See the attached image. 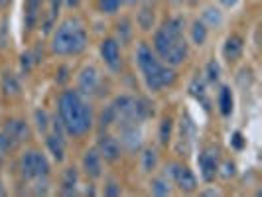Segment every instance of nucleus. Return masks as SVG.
<instances>
[{"mask_svg": "<svg viewBox=\"0 0 262 197\" xmlns=\"http://www.w3.org/2000/svg\"><path fill=\"white\" fill-rule=\"evenodd\" d=\"M57 117L61 120L67 136H85L93 128V111L85 97L77 89H67L57 99Z\"/></svg>", "mask_w": 262, "mask_h": 197, "instance_id": "nucleus-1", "label": "nucleus"}, {"mask_svg": "<svg viewBox=\"0 0 262 197\" xmlns=\"http://www.w3.org/2000/svg\"><path fill=\"white\" fill-rule=\"evenodd\" d=\"M136 63L142 71V77L148 87V91L160 93L164 87H171L176 83V71L173 67L166 65L160 61L156 53L152 52V48L148 43H140L136 50Z\"/></svg>", "mask_w": 262, "mask_h": 197, "instance_id": "nucleus-2", "label": "nucleus"}, {"mask_svg": "<svg viewBox=\"0 0 262 197\" xmlns=\"http://www.w3.org/2000/svg\"><path fill=\"white\" fill-rule=\"evenodd\" d=\"M89 46V34L77 18H67L53 30L50 48L55 55H79Z\"/></svg>", "mask_w": 262, "mask_h": 197, "instance_id": "nucleus-3", "label": "nucleus"}, {"mask_svg": "<svg viewBox=\"0 0 262 197\" xmlns=\"http://www.w3.org/2000/svg\"><path fill=\"white\" fill-rule=\"evenodd\" d=\"M20 173L24 180H36V178H48L50 176V162L46 154L38 150H26L20 156Z\"/></svg>", "mask_w": 262, "mask_h": 197, "instance_id": "nucleus-4", "label": "nucleus"}, {"mask_svg": "<svg viewBox=\"0 0 262 197\" xmlns=\"http://www.w3.org/2000/svg\"><path fill=\"white\" fill-rule=\"evenodd\" d=\"M166 170H168V180H171V182L178 185L184 193H193V191L197 189V178L189 168H185V166H182V164L171 162Z\"/></svg>", "mask_w": 262, "mask_h": 197, "instance_id": "nucleus-5", "label": "nucleus"}, {"mask_svg": "<svg viewBox=\"0 0 262 197\" xmlns=\"http://www.w3.org/2000/svg\"><path fill=\"white\" fill-rule=\"evenodd\" d=\"M77 91L83 97H97L101 91V73L95 65H85L77 75Z\"/></svg>", "mask_w": 262, "mask_h": 197, "instance_id": "nucleus-6", "label": "nucleus"}, {"mask_svg": "<svg viewBox=\"0 0 262 197\" xmlns=\"http://www.w3.org/2000/svg\"><path fill=\"white\" fill-rule=\"evenodd\" d=\"M101 57L105 61V65L111 71H118L122 65V55H120V43L115 38H105L99 46Z\"/></svg>", "mask_w": 262, "mask_h": 197, "instance_id": "nucleus-7", "label": "nucleus"}, {"mask_svg": "<svg viewBox=\"0 0 262 197\" xmlns=\"http://www.w3.org/2000/svg\"><path fill=\"white\" fill-rule=\"evenodd\" d=\"M97 152H99V156L103 158L105 162L115 164L122 156V146L118 142V138L111 136V134H103L99 138V142H97Z\"/></svg>", "mask_w": 262, "mask_h": 197, "instance_id": "nucleus-8", "label": "nucleus"}, {"mask_svg": "<svg viewBox=\"0 0 262 197\" xmlns=\"http://www.w3.org/2000/svg\"><path fill=\"white\" fill-rule=\"evenodd\" d=\"M197 164H199V173H201L203 182H205V184L215 182L217 170H219L217 154H213V152H209V150H205V152H201V154L197 156Z\"/></svg>", "mask_w": 262, "mask_h": 197, "instance_id": "nucleus-9", "label": "nucleus"}, {"mask_svg": "<svg viewBox=\"0 0 262 197\" xmlns=\"http://www.w3.org/2000/svg\"><path fill=\"white\" fill-rule=\"evenodd\" d=\"M120 128V146L122 150H128V152H136L140 150L142 146V132L138 128V124H124V126H118Z\"/></svg>", "mask_w": 262, "mask_h": 197, "instance_id": "nucleus-10", "label": "nucleus"}, {"mask_svg": "<svg viewBox=\"0 0 262 197\" xmlns=\"http://www.w3.org/2000/svg\"><path fill=\"white\" fill-rule=\"evenodd\" d=\"M4 134L8 136V140L12 142L14 148H18V146L22 144V142H26L28 140V124L24 120H8L6 124H4Z\"/></svg>", "mask_w": 262, "mask_h": 197, "instance_id": "nucleus-11", "label": "nucleus"}, {"mask_svg": "<svg viewBox=\"0 0 262 197\" xmlns=\"http://www.w3.org/2000/svg\"><path fill=\"white\" fill-rule=\"evenodd\" d=\"M83 171L87 173V178L97 180L103 176V158L99 156L97 148H89L83 154Z\"/></svg>", "mask_w": 262, "mask_h": 197, "instance_id": "nucleus-12", "label": "nucleus"}, {"mask_svg": "<svg viewBox=\"0 0 262 197\" xmlns=\"http://www.w3.org/2000/svg\"><path fill=\"white\" fill-rule=\"evenodd\" d=\"M243 50H245V39L241 38L238 34L227 36V39H225L223 43V57L229 63H235L236 59H241Z\"/></svg>", "mask_w": 262, "mask_h": 197, "instance_id": "nucleus-13", "label": "nucleus"}, {"mask_svg": "<svg viewBox=\"0 0 262 197\" xmlns=\"http://www.w3.org/2000/svg\"><path fill=\"white\" fill-rule=\"evenodd\" d=\"M46 148L57 164H61L66 160V138H59L57 134H48L46 136Z\"/></svg>", "mask_w": 262, "mask_h": 197, "instance_id": "nucleus-14", "label": "nucleus"}, {"mask_svg": "<svg viewBox=\"0 0 262 197\" xmlns=\"http://www.w3.org/2000/svg\"><path fill=\"white\" fill-rule=\"evenodd\" d=\"M77 185H79L77 168H66L63 176H61L59 193H61V195H75V193H77Z\"/></svg>", "mask_w": 262, "mask_h": 197, "instance_id": "nucleus-15", "label": "nucleus"}, {"mask_svg": "<svg viewBox=\"0 0 262 197\" xmlns=\"http://www.w3.org/2000/svg\"><path fill=\"white\" fill-rule=\"evenodd\" d=\"M0 89H2V93H4L6 97H18L20 91H22L18 77H16L14 73H10V71H4V73H2V79H0Z\"/></svg>", "mask_w": 262, "mask_h": 197, "instance_id": "nucleus-16", "label": "nucleus"}, {"mask_svg": "<svg viewBox=\"0 0 262 197\" xmlns=\"http://www.w3.org/2000/svg\"><path fill=\"white\" fill-rule=\"evenodd\" d=\"M154 20H156V14H154V6L152 4H142L140 6V12L136 16V24L142 32H150L154 28Z\"/></svg>", "mask_w": 262, "mask_h": 197, "instance_id": "nucleus-17", "label": "nucleus"}, {"mask_svg": "<svg viewBox=\"0 0 262 197\" xmlns=\"http://www.w3.org/2000/svg\"><path fill=\"white\" fill-rule=\"evenodd\" d=\"M233 105H235V101H233L231 87L223 85V87L219 89V93H217V106H219V113H221L223 117H231V113H233Z\"/></svg>", "mask_w": 262, "mask_h": 197, "instance_id": "nucleus-18", "label": "nucleus"}, {"mask_svg": "<svg viewBox=\"0 0 262 197\" xmlns=\"http://www.w3.org/2000/svg\"><path fill=\"white\" fill-rule=\"evenodd\" d=\"M189 93H191V97H195L197 101L203 105L205 111H209L211 101H209V97H207V89H205V81H203V79H199V77L193 79L191 85H189Z\"/></svg>", "mask_w": 262, "mask_h": 197, "instance_id": "nucleus-19", "label": "nucleus"}, {"mask_svg": "<svg viewBox=\"0 0 262 197\" xmlns=\"http://www.w3.org/2000/svg\"><path fill=\"white\" fill-rule=\"evenodd\" d=\"M193 138H195V124L185 115V117H182V124H180V144H184L187 150L193 142Z\"/></svg>", "mask_w": 262, "mask_h": 197, "instance_id": "nucleus-20", "label": "nucleus"}, {"mask_svg": "<svg viewBox=\"0 0 262 197\" xmlns=\"http://www.w3.org/2000/svg\"><path fill=\"white\" fill-rule=\"evenodd\" d=\"M132 34H134V30H132L130 18L122 16V18L117 22V38H115V39H117L120 46H126V43H130Z\"/></svg>", "mask_w": 262, "mask_h": 197, "instance_id": "nucleus-21", "label": "nucleus"}, {"mask_svg": "<svg viewBox=\"0 0 262 197\" xmlns=\"http://www.w3.org/2000/svg\"><path fill=\"white\" fill-rule=\"evenodd\" d=\"M41 2H43V0H26V28L28 30H32V28L38 24Z\"/></svg>", "mask_w": 262, "mask_h": 197, "instance_id": "nucleus-22", "label": "nucleus"}, {"mask_svg": "<svg viewBox=\"0 0 262 197\" xmlns=\"http://www.w3.org/2000/svg\"><path fill=\"white\" fill-rule=\"evenodd\" d=\"M201 22L207 28H219L223 24V12L219 8H205L203 16H201Z\"/></svg>", "mask_w": 262, "mask_h": 197, "instance_id": "nucleus-23", "label": "nucleus"}, {"mask_svg": "<svg viewBox=\"0 0 262 197\" xmlns=\"http://www.w3.org/2000/svg\"><path fill=\"white\" fill-rule=\"evenodd\" d=\"M171 134H173V120L171 117H164L160 122V130H158V138H160V144L168 146L171 142Z\"/></svg>", "mask_w": 262, "mask_h": 197, "instance_id": "nucleus-24", "label": "nucleus"}, {"mask_svg": "<svg viewBox=\"0 0 262 197\" xmlns=\"http://www.w3.org/2000/svg\"><path fill=\"white\" fill-rule=\"evenodd\" d=\"M207 36H209V28L205 26L201 20H195L191 24V41L195 46H203L207 41Z\"/></svg>", "mask_w": 262, "mask_h": 197, "instance_id": "nucleus-25", "label": "nucleus"}, {"mask_svg": "<svg viewBox=\"0 0 262 197\" xmlns=\"http://www.w3.org/2000/svg\"><path fill=\"white\" fill-rule=\"evenodd\" d=\"M156 166H158L156 150H152V148H146L144 152L140 154V168H142V171L150 173V171L156 170Z\"/></svg>", "mask_w": 262, "mask_h": 197, "instance_id": "nucleus-26", "label": "nucleus"}, {"mask_svg": "<svg viewBox=\"0 0 262 197\" xmlns=\"http://www.w3.org/2000/svg\"><path fill=\"white\" fill-rule=\"evenodd\" d=\"M122 6H124V0H97V8H99V12L106 14V16L117 14Z\"/></svg>", "mask_w": 262, "mask_h": 197, "instance_id": "nucleus-27", "label": "nucleus"}, {"mask_svg": "<svg viewBox=\"0 0 262 197\" xmlns=\"http://www.w3.org/2000/svg\"><path fill=\"white\" fill-rule=\"evenodd\" d=\"M150 191L154 195H170L171 187H170V180L168 178H154L150 182Z\"/></svg>", "mask_w": 262, "mask_h": 197, "instance_id": "nucleus-28", "label": "nucleus"}, {"mask_svg": "<svg viewBox=\"0 0 262 197\" xmlns=\"http://www.w3.org/2000/svg\"><path fill=\"white\" fill-rule=\"evenodd\" d=\"M162 28H166L171 36H184V28H185V20L180 18V16H173V18H168Z\"/></svg>", "mask_w": 262, "mask_h": 197, "instance_id": "nucleus-29", "label": "nucleus"}, {"mask_svg": "<svg viewBox=\"0 0 262 197\" xmlns=\"http://www.w3.org/2000/svg\"><path fill=\"white\" fill-rule=\"evenodd\" d=\"M219 77H221V67L215 59H211L209 63L205 65V79H207V83L215 85L219 81Z\"/></svg>", "mask_w": 262, "mask_h": 197, "instance_id": "nucleus-30", "label": "nucleus"}, {"mask_svg": "<svg viewBox=\"0 0 262 197\" xmlns=\"http://www.w3.org/2000/svg\"><path fill=\"white\" fill-rule=\"evenodd\" d=\"M99 122H101V126H103V128L113 126V124L117 122V111H115V106H113V105L106 106L105 111L101 113V120H99Z\"/></svg>", "mask_w": 262, "mask_h": 197, "instance_id": "nucleus-31", "label": "nucleus"}, {"mask_svg": "<svg viewBox=\"0 0 262 197\" xmlns=\"http://www.w3.org/2000/svg\"><path fill=\"white\" fill-rule=\"evenodd\" d=\"M34 120H36V126H38L39 132H48V128H50V117H48V113L43 108H38L34 113Z\"/></svg>", "mask_w": 262, "mask_h": 197, "instance_id": "nucleus-32", "label": "nucleus"}, {"mask_svg": "<svg viewBox=\"0 0 262 197\" xmlns=\"http://www.w3.org/2000/svg\"><path fill=\"white\" fill-rule=\"evenodd\" d=\"M236 173V166L231 162V160H225L223 164L219 166V170H217V176H221L223 180H229V178H233Z\"/></svg>", "mask_w": 262, "mask_h": 197, "instance_id": "nucleus-33", "label": "nucleus"}, {"mask_svg": "<svg viewBox=\"0 0 262 197\" xmlns=\"http://www.w3.org/2000/svg\"><path fill=\"white\" fill-rule=\"evenodd\" d=\"M12 150H14V146H12V142L8 140V136H6L4 132H0V164H2V160L8 156Z\"/></svg>", "mask_w": 262, "mask_h": 197, "instance_id": "nucleus-34", "label": "nucleus"}, {"mask_svg": "<svg viewBox=\"0 0 262 197\" xmlns=\"http://www.w3.org/2000/svg\"><path fill=\"white\" fill-rule=\"evenodd\" d=\"M20 65H22V71L24 73H30L32 71V67L36 65V59H34V53H22V57H20Z\"/></svg>", "mask_w": 262, "mask_h": 197, "instance_id": "nucleus-35", "label": "nucleus"}, {"mask_svg": "<svg viewBox=\"0 0 262 197\" xmlns=\"http://www.w3.org/2000/svg\"><path fill=\"white\" fill-rule=\"evenodd\" d=\"M122 193V189H120V185L117 184V182H108V184L105 185V195H111V197H115V195H120Z\"/></svg>", "mask_w": 262, "mask_h": 197, "instance_id": "nucleus-36", "label": "nucleus"}, {"mask_svg": "<svg viewBox=\"0 0 262 197\" xmlns=\"http://www.w3.org/2000/svg\"><path fill=\"white\" fill-rule=\"evenodd\" d=\"M231 144H233V148H236V150H243V148H245V138H243L241 132H235V134H233Z\"/></svg>", "mask_w": 262, "mask_h": 197, "instance_id": "nucleus-37", "label": "nucleus"}, {"mask_svg": "<svg viewBox=\"0 0 262 197\" xmlns=\"http://www.w3.org/2000/svg\"><path fill=\"white\" fill-rule=\"evenodd\" d=\"M61 2H63V0H50V16H52V18H57L59 8H61Z\"/></svg>", "mask_w": 262, "mask_h": 197, "instance_id": "nucleus-38", "label": "nucleus"}, {"mask_svg": "<svg viewBox=\"0 0 262 197\" xmlns=\"http://www.w3.org/2000/svg\"><path fill=\"white\" fill-rule=\"evenodd\" d=\"M67 73H69V69H67V67H59V71H57V75H59V77H55V81H57V83H66L67 79H69Z\"/></svg>", "mask_w": 262, "mask_h": 197, "instance_id": "nucleus-39", "label": "nucleus"}, {"mask_svg": "<svg viewBox=\"0 0 262 197\" xmlns=\"http://www.w3.org/2000/svg\"><path fill=\"white\" fill-rule=\"evenodd\" d=\"M4 43H6V24L0 26V46H4Z\"/></svg>", "mask_w": 262, "mask_h": 197, "instance_id": "nucleus-40", "label": "nucleus"}, {"mask_svg": "<svg viewBox=\"0 0 262 197\" xmlns=\"http://www.w3.org/2000/svg\"><path fill=\"white\" fill-rule=\"evenodd\" d=\"M66 2L67 8H77L79 4H81V0H63Z\"/></svg>", "mask_w": 262, "mask_h": 197, "instance_id": "nucleus-41", "label": "nucleus"}, {"mask_svg": "<svg viewBox=\"0 0 262 197\" xmlns=\"http://www.w3.org/2000/svg\"><path fill=\"white\" fill-rule=\"evenodd\" d=\"M219 2L223 4L225 8H231V6H235V4L238 2V0H219Z\"/></svg>", "mask_w": 262, "mask_h": 197, "instance_id": "nucleus-42", "label": "nucleus"}, {"mask_svg": "<svg viewBox=\"0 0 262 197\" xmlns=\"http://www.w3.org/2000/svg\"><path fill=\"white\" fill-rule=\"evenodd\" d=\"M12 0H0V8H8Z\"/></svg>", "mask_w": 262, "mask_h": 197, "instance_id": "nucleus-43", "label": "nucleus"}, {"mask_svg": "<svg viewBox=\"0 0 262 197\" xmlns=\"http://www.w3.org/2000/svg\"><path fill=\"white\" fill-rule=\"evenodd\" d=\"M0 195H6V189H4V185H2V180H0Z\"/></svg>", "mask_w": 262, "mask_h": 197, "instance_id": "nucleus-44", "label": "nucleus"}, {"mask_svg": "<svg viewBox=\"0 0 262 197\" xmlns=\"http://www.w3.org/2000/svg\"><path fill=\"white\" fill-rule=\"evenodd\" d=\"M136 2H140V0H124V4H136Z\"/></svg>", "mask_w": 262, "mask_h": 197, "instance_id": "nucleus-45", "label": "nucleus"}, {"mask_svg": "<svg viewBox=\"0 0 262 197\" xmlns=\"http://www.w3.org/2000/svg\"><path fill=\"white\" fill-rule=\"evenodd\" d=\"M182 2H184V0H182ZM185 2H189V4H195L197 0H185Z\"/></svg>", "mask_w": 262, "mask_h": 197, "instance_id": "nucleus-46", "label": "nucleus"}]
</instances>
